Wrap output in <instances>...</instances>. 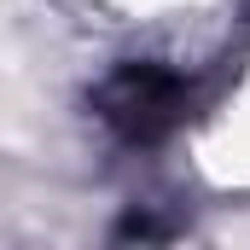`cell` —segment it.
<instances>
[{
	"label": "cell",
	"instance_id": "1",
	"mask_svg": "<svg viewBox=\"0 0 250 250\" xmlns=\"http://www.w3.org/2000/svg\"><path fill=\"white\" fill-rule=\"evenodd\" d=\"M99 117L123 134L128 146H157L163 134L187 123V105H192V82L169 64H151V59H128L105 76V87L93 93Z\"/></svg>",
	"mask_w": 250,
	"mask_h": 250
}]
</instances>
